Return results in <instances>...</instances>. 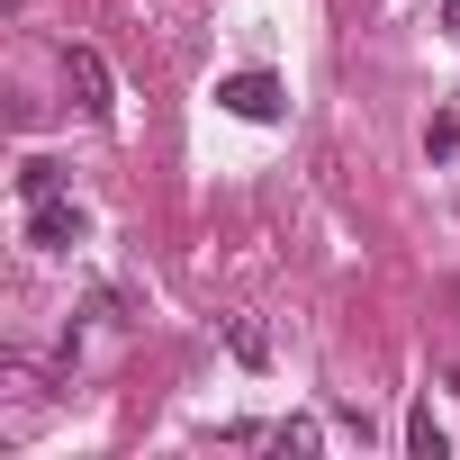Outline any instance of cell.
I'll return each instance as SVG.
<instances>
[{
	"label": "cell",
	"mask_w": 460,
	"mask_h": 460,
	"mask_svg": "<svg viewBox=\"0 0 460 460\" xmlns=\"http://www.w3.org/2000/svg\"><path fill=\"white\" fill-rule=\"evenodd\" d=\"M64 82H73V100H82V118H118V82H109V64H100V46H64Z\"/></svg>",
	"instance_id": "cell-1"
},
{
	"label": "cell",
	"mask_w": 460,
	"mask_h": 460,
	"mask_svg": "<svg viewBox=\"0 0 460 460\" xmlns=\"http://www.w3.org/2000/svg\"><path fill=\"white\" fill-rule=\"evenodd\" d=\"M82 235H91V217H82L73 199H28V244H37V253H73Z\"/></svg>",
	"instance_id": "cell-2"
},
{
	"label": "cell",
	"mask_w": 460,
	"mask_h": 460,
	"mask_svg": "<svg viewBox=\"0 0 460 460\" xmlns=\"http://www.w3.org/2000/svg\"><path fill=\"white\" fill-rule=\"evenodd\" d=\"M217 109L271 127V118H280V82H271V73H235V82H217Z\"/></svg>",
	"instance_id": "cell-3"
},
{
	"label": "cell",
	"mask_w": 460,
	"mask_h": 460,
	"mask_svg": "<svg viewBox=\"0 0 460 460\" xmlns=\"http://www.w3.org/2000/svg\"><path fill=\"white\" fill-rule=\"evenodd\" d=\"M406 451H415V460H442V451H451V433L433 424V406H406Z\"/></svg>",
	"instance_id": "cell-4"
},
{
	"label": "cell",
	"mask_w": 460,
	"mask_h": 460,
	"mask_svg": "<svg viewBox=\"0 0 460 460\" xmlns=\"http://www.w3.org/2000/svg\"><path fill=\"white\" fill-rule=\"evenodd\" d=\"M226 343H235V361H253V370L271 361V334H262L253 316H235V325H226Z\"/></svg>",
	"instance_id": "cell-5"
},
{
	"label": "cell",
	"mask_w": 460,
	"mask_h": 460,
	"mask_svg": "<svg viewBox=\"0 0 460 460\" xmlns=\"http://www.w3.org/2000/svg\"><path fill=\"white\" fill-rule=\"evenodd\" d=\"M271 442L280 451H325V424L316 415H289V424H271Z\"/></svg>",
	"instance_id": "cell-6"
},
{
	"label": "cell",
	"mask_w": 460,
	"mask_h": 460,
	"mask_svg": "<svg viewBox=\"0 0 460 460\" xmlns=\"http://www.w3.org/2000/svg\"><path fill=\"white\" fill-rule=\"evenodd\" d=\"M424 154H433V163H451V154H460V109H442V118L424 127Z\"/></svg>",
	"instance_id": "cell-7"
},
{
	"label": "cell",
	"mask_w": 460,
	"mask_h": 460,
	"mask_svg": "<svg viewBox=\"0 0 460 460\" xmlns=\"http://www.w3.org/2000/svg\"><path fill=\"white\" fill-rule=\"evenodd\" d=\"M442 28H451V37H460V0H442Z\"/></svg>",
	"instance_id": "cell-8"
}]
</instances>
